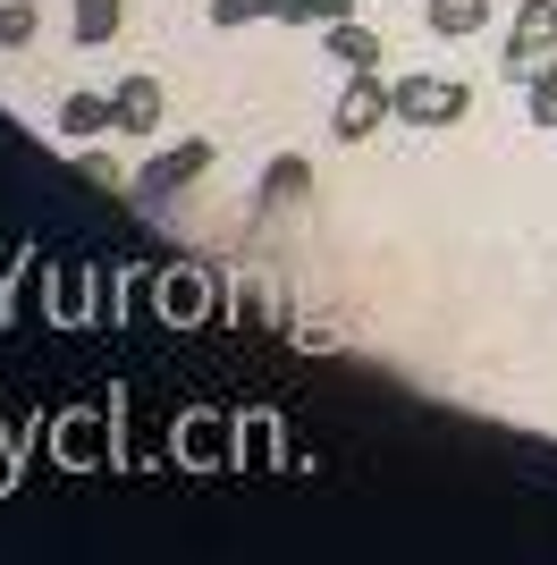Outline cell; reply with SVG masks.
<instances>
[{
	"mask_svg": "<svg viewBox=\"0 0 557 565\" xmlns=\"http://www.w3.org/2000/svg\"><path fill=\"white\" fill-rule=\"evenodd\" d=\"M0 481H9V456H0Z\"/></svg>",
	"mask_w": 557,
	"mask_h": 565,
	"instance_id": "ac0fdd59",
	"label": "cell"
},
{
	"mask_svg": "<svg viewBox=\"0 0 557 565\" xmlns=\"http://www.w3.org/2000/svg\"><path fill=\"white\" fill-rule=\"evenodd\" d=\"M161 312H169V321H203V312H211L203 279H195V270H169V279H161Z\"/></svg>",
	"mask_w": 557,
	"mask_h": 565,
	"instance_id": "8fae6325",
	"label": "cell"
},
{
	"mask_svg": "<svg viewBox=\"0 0 557 565\" xmlns=\"http://www.w3.org/2000/svg\"><path fill=\"white\" fill-rule=\"evenodd\" d=\"M380 118H397V85H380V68H347V94L329 110V136L364 143V136H380Z\"/></svg>",
	"mask_w": 557,
	"mask_h": 565,
	"instance_id": "6da1fadb",
	"label": "cell"
},
{
	"mask_svg": "<svg viewBox=\"0 0 557 565\" xmlns=\"http://www.w3.org/2000/svg\"><path fill=\"white\" fill-rule=\"evenodd\" d=\"M322 43H329V60H338V68H380V25L338 18V25H322Z\"/></svg>",
	"mask_w": 557,
	"mask_h": 565,
	"instance_id": "9c48e42d",
	"label": "cell"
},
{
	"mask_svg": "<svg viewBox=\"0 0 557 565\" xmlns=\"http://www.w3.org/2000/svg\"><path fill=\"white\" fill-rule=\"evenodd\" d=\"M34 25H43V18H34V0H0V51H25V43H34Z\"/></svg>",
	"mask_w": 557,
	"mask_h": 565,
	"instance_id": "5bb4252c",
	"label": "cell"
},
{
	"mask_svg": "<svg viewBox=\"0 0 557 565\" xmlns=\"http://www.w3.org/2000/svg\"><path fill=\"white\" fill-rule=\"evenodd\" d=\"M422 18H431V34L464 43V34H482V25H490V0H422Z\"/></svg>",
	"mask_w": 557,
	"mask_h": 565,
	"instance_id": "30bf717a",
	"label": "cell"
},
{
	"mask_svg": "<svg viewBox=\"0 0 557 565\" xmlns=\"http://www.w3.org/2000/svg\"><path fill=\"white\" fill-rule=\"evenodd\" d=\"M549 60H557V0H524L515 25H507V43H498V68L533 76V68H549Z\"/></svg>",
	"mask_w": 557,
	"mask_h": 565,
	"instance_id": "3957f363",
	"label": "cell"
},
{
	"mask_svg": "<svg viewBox=\"0 0 557 565\" xmlns=\"http://www.w3.org/2000/svg\"><path fill=\"white\" fill-rule=\"evenodd\" d=\"M203 169H211V143H203V136H186L178 152H161V161H153V169L136 178V194H144V203H161L169 186H195Z\"/></svg>",
	"mask_w": 557,
	"mask_h": 565,
	"instance_id": "277c9868",
	"label": "cell"
},
{
	"mask_svg": "<svg viewBox=\"0 0 557 565\" xmlns=\"http://www.w3.org/2000/svg\"><path fill=\"white\" fill-rule=\"evenodd\" d=\"M473 110V85H456V76H397V118L406 127H456V118Z\"/></svg>",
	"mask_w": 557,
	"mask_h": 565,
	"instance_id": "7a4b0ae2",
	"label": "cell"
},
{
	"mask_svg": "<svg viewBox=\"0 0 557 565\" xmlns=\"http://www.w3.org/2000/svg\"><path fill=\"white\" fill-rule=\"evenodd\" d=\"M271 414H254V423H245V439H237V456H245V465H271Z\"/></svg>",
	"mask_w": 557,
	"mask_h": 565,
	"instance_id": "e0dca14e",
	"label": "cell"
},
{
	"mask_svg": "<svg viewBox=\"0 0 557 565\" xmlns=\"http://www.w3.org/2000/svg\"><path fill=\"white\" fill-rule=\"evenodd\" d=\"M51 127H60V143H93L118 127V102L111 94H69L60 110H51Z\"/></svg>",
	"mask_w": 557,
	"mask_h": 565,
	"instance_id": "8992f818",
	"label": "cell"
},
{
	"mask_svg": "<svg viewBox=\"0 0 557 565\" xmlns=\"http://www.w3.org/2000/svg\"><path fill=\"white\" fill-rule=\"evenodd\" d=\"M69 34H76V51L118 43L127 34V0H69Z\"/></svg>",
	"mask_w": 557,
	"mask_h": 565,
	"instance_id": "52a82bcc",
	"label": "cell"
},
{
	"mask_svg": "<svg viewBox=\"0 0 557 565\" xmlns=\"http://www.w3.org/2000/svg\"><path fill=\"white\" fill-rule=\"evenodd\" d=\"M178 456H186V465H229V423H220V414H186V423H178Z\"/></svg>",
	"mask_w": 557,
	"mask_h": 565,
	"instance_id": "ba28073f",
	"label": "cell"
},
{
	"mask_svg": "<svg viewBox=\"0 0 557 565\" xmlns=\"http://www.w3.org/2000/svg\"><path fill=\"white\" fill-rule=\"evenodd\" d=\"M60 456H69V465H102V456H111L102 423H93V414H69V423H60Z\"/></svg>",
	"mask_w": 557,
	"mask_h": 565,
	"instance_id": "7c38bea8",
	"label": "cell"
},
{
	"mask_svg": "<svg viewBox=\"0 0 557 565\" xmlns=\"http://www.w3.org/2000/svg\"><path fill=\"white\" fill-rule=\"evenodd\" d=\"M364 0H287V18L278 25H338V18H355Z\"/></svg>",
	"mask_w": 557,
	"mask_h": 565,
	"instance_id": "9a60e30c",
	"label": "cell"
},
{
	"mask_svg": "<svg viewBox=\"0 0 557 565\" xmlns=\"http://www.w3.org/2000/svg\"><path fill=\"white\" fill-rule=\"evenodd\" d=\"M118 136H161V76H118Z\"/></svg>",
	"mask_w": 557,
	"mask_h": 565,
	"instance_id": "5b68a950",
	"label": "cell"
},
{
	"mask_svg": "<svg viewBox=\"0 0 557 565\" xmlns=\"http://www.w3.org/2000/svg\"><path fill=\"white\" fill-rule=\"evenodd\" d=\"M524 118L557 136V60H549V68H533V76H524Z\"/></svg>",
	"mask_w": 557,
	"mask_h": 565,
	"instance_id": "4fadbf2b",
	"label": "cell"
},
{
	"mask_svg": "<svg viewBox=\"0 0 557 565\" xmlns=\"http://www.w3.org/2000/svg\"><path fill=\"white\" fill-rule=\"evenodd\" d=\"M271 18V0H211V25L220 34H245V25H262Z\"/></svg>",
	"mask_w": 557,
	"mask_h": 565,
	"instance_id": "2e32d148",
	"label": "cell"
}]
</instances>
